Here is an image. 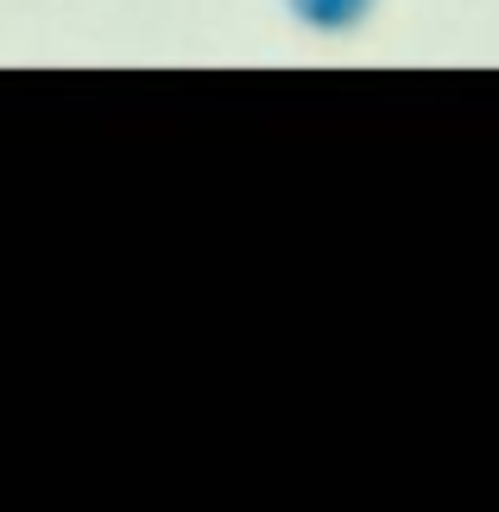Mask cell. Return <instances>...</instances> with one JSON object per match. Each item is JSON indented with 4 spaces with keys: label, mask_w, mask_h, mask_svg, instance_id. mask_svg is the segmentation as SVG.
Segmentation results:
<instances>
[{
    "label": "cell",
    "mask_w": 499,
    "mask_h": 512,
    "mask_svg": "<svg viewBox=\"0 0 499 512\" xmlns=\"http://www.w3.org/2000/svg\"><path fill=\"white\" fill-rule=\"evenodd\" d=\"M379 0H285V13L297 19L304 32L316 38H348V32H361L367 19H373Z\"/></svg>",
    "instance_id": "cell-1"
}]
</instances>
